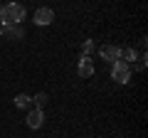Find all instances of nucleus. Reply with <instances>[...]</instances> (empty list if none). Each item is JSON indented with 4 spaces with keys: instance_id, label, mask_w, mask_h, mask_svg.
I'll return each mask as SVG.
<instances>
[{
    "instance_id": "nucleus-5",
    "label": "nucleus",
    "mask_w": 148,
    "mask_h": 138,
    "mask_svg": "<svg viewBox=\"0 0 148 138\" xmlns=\"http://www.w3.org/2000/svg\"><path fill=\"white\" fill-rule=\"evenodd\" d=\"M25 123L35 131V128H40L45 123V111L42 109H30V113H27V118H25Z\"/></svg>"
},
{
    "instance_id": "nucleus-1",
    "label": "nucleus",
    "mask_w": 148,
    "mask_h": 138,
    "mask_svg": "<svg viewBox=\"0 0 148 138\" xmlns=\"http://www.w3.org/2000/svg\"><path fill=\"white\" fill-rule=\"evenodd\" d=\"M25 8L20 3H5L0 8V25H20L25 20Z\"/></svg>"
},
{
    "instance_id": "nucleus-9",
    "label": "nucleus",
    "mask_w": 148,
    "mask_h": 138,
    "mask_svg": "<svg viewBox=\"0 0 148 138\" xmlns=\"http://www.w3.org/2000/svg\"><path fill=\"white\" fill-rule=\"evenodd\" d=\"M121 59L126 64H131V62H136V59H138V54H136V49H133V47H121Z\"/></svg>"
},
{
    "instance_id": "nucleus-12",
    "label": "nucleus",
    "mask_w": 148,
    "mask_h": 138,
    "mask_svg": "<svg viewBox=\"0 0 148 138\" xmlns=\"http://www.w3.org/2000/svg\"><path fill=\"white\" fill-rule=\"evenodd\" d=\"M136 69H146V54H141V57L136 59Z\"/></svg>"
},
{
    "instance_id": "nucleus-13",
    "label": "nucleus",
    "mask_w": 148,
    "mask_h": 138,
    "mask_svg": "<svg viewBox=\"0 0 148 138\" xmlns=\"http://www.w3.org/2000/svg\"><path fill=\"white\" fill-rule=\"evenodd\" d=\"M0 35H3V25H0Z\"/></svg>"
},
{
    "instance_id": "nucleus-8",
    "label": "nucleus",
    "mask_w": 148,
    "mask_h": 138,
    "mask_svg": "<svg viewBox=\"0 0 148 138\" xmlns=\"http://www.w3.org/2000/svg\"><path fill=\"white\" fill-rule=\"evenodd\" d=\"M15 106L17 109H32V96L30 94H17L15 96Z\"/></svg>"
},
{
    "instance_id": "nucleus-2",
    "label": "nucleus",
    "mask_w": 148,
    "mask_h": 138,
    "mask_svg": "<svg viewBox=\"0 0 148 138\" xmlns=\"http://www.w3.org/2000/svg\"><path fill=\"white\" fill-rule=\"evenodd\" d=\"M111 79L116 84H128V79H131V64H126L123 59L111 62Z\"/></svg>"
},
{
    "instance_id": "nucleus-7",
    "label": "nucleus",
    "mask_w": 148,
    "mask_h": 138,
    "mask_svg": "<svg viewBox=\"0 0 148 138\" xmlns=\"http://www.w3.org/2000/svg\"><path fill=\"white\" fill-rule=\"evenodd\" d=\"M3 35H8V37H12V40H20L25 32H22L20 25H3Z\"/></svg>"
},
{
    "instance_id": "nucleus-11",
    "label": "nucleus",
    "mask_w": 148,
    "mask_h": 138,
    "mask_svg": "<svg viewBox=\"0 0 148 138\" xmlns=\"http://www.w3.org/2000/svg\"><path fill=\"white\" fill-rule=\"evenodd\" d=\"M91 52H94V42H91V40H86V42L82 44V54H86V57H89Z\"/></svg>"
},
{
    "instance_id": "nucleus-10",
    "label": "nucleus",
    "mask_w": 148,
    "mask_h": 138,
    "mask_svg": "<svg viewBox=\"0 0 148 138\" xmlns=\"http://www.w3.org/2000/svg\"><path fill=\"white\" fill-rule=\"evenodd\" d=\"M45 104H47V94H42V91H40V94L32 96V109H42Z\"/></svg>"
},
{
    "instance_id": "nucleus-4",
    "label": "nucleus",
    "mask_w": 148,
    "mask_h": 138,
    "mask_svg": "<svg viewBox=\"0 0 148 138\" xmlns=\"http://www.w3.org/2000/svg\"><path fill=\"white\" fill-rule=\"evenodd\" d=\"M99 57L111 64V62H116V59H121V47H119V44H104V47L99 49Z\"/></svg>"
},
{
    "instance_id": "nucleus-6",
    "label": "nucleus",
    "mask_w": 148,
    "mask_h": 138,
    "mask_svg": "<svg viewBox=\"0 0 148 138\" xmlns=\"http://www.w3.org/2000/svg\"><path fill=\"white\" fill-rule=\"evenodd\" d=\"M77 72H79L82 79H86V77L94 74V62H91V57H86V54H82L79 59V67H77Z\"/></svg>"
},
{
    "instance_id": "nucleus-3",
    "label": "nucleus",
    "mask_w": 148,
    "mask_h": 138,
    "mask_svg": "<svg viewBox=\"0 0 148 138\" xmlns=\"http://www.w3.org/2000/svg\"><path fill=\"white\" fill-rule=\"evenodd\" d=\"M52 22H54V10L52 8H37L35 10V25L47 27V25H52Z\"/></svg>"
}]
</instances>
